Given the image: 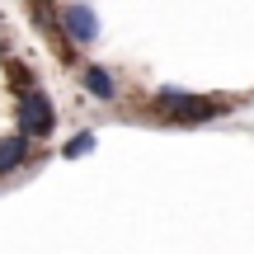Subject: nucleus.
<instances>
[{
    "label": "nucleus",
    "mask_w": 254,
    "mask_h": 254,
    "mask_svg": "<svg viewBox=\"0 0 254 254\" xmlns=\"http://www.w3.org/2000/svg\"><path fill=\"white\" fill-rule=\"evenodd\" d=\"M57 33L71 47H90L99 38V14L85 0H57Z\"/></svg>",
    "instance_id": "nucleus-3"
},
{
    "label": "nucleus",
    "mask_w": 254,
    "mask_h": 254,
    "mask_svg": "<svg viewBox=\"0 0 254 254\" xmlns=\"http://www.w3.org/2000/svg\"><path fill=\"white\" fill-rule=\"evenodd\" d=\"M80 85H85V90H90L99 104H113V99H118V80L109 75V66L85 62V66H80Z\"/></svg>",
    "instance_id": "nucleus-5"
},
{
    "label": "nucleus",
    "mask_w": 254,
    "mask_h": 254,
    "mask_svg": "<svg viewBox=\"0 0 254 254\" xmlns=\"http://www.w3.org/2000/svg\"><path fill=\"white\" fill-rule=\"evenodd\" d=\"M5 47H9V28H5V19H0V57H5Z\"/></svg>",
    "instance_id": "nucleus-7"
},
{
    "label": "nucleus",
    "mask_w": 254,
    "mask_h": 254,
    "mask_svg": "<svg viewBox=\"0 0 254 254\" xmlns=\"http://www.w3.org/2000/svg\"><path fill=\"white\" fill-rule=\"evenodd\" d=\"M14 123H19V136L28 141H47L57 132V104L47 99L38 85H19V104H14Z\"/></svg>",
    "instance_id": "nucleus-2"
},
{
    "label": "nucleus",
    "mask_w": 254,
    "mask_h": 254,
    "mask_svg": "<svg viewBox=\"0 0 254 254\" xmlns=\"http://www.w3.org/2000/svg\"><path fill=\"white\" fill-rule=\"evenodd\" d=\"M94 146H99V136H94V132H90V127H85V132H75V136H71V141H66V146H62V160H80V155H90V151H94Z\"/></svg>",
    "instance_id": "nucleus-6"
},
{
    "label": "nucleus",
    "mask_w": 254,
    "mask_h": 254,
    "mask_svg": "<svg viewBox=\"0 0 254 254\" xmlns=\"http://www.w3.org/2000/svg\"><path fill=\"white\" fill-rule=\"evenodd\" d=\"M151 113L165 123H212V118H226L231 113V99L221 94H193V90H155L151 94Z\"/></svg>",
    "instance_id": "nucleus-1"
},
{
    "label": "nucleus",
    "mask_w": 254,
    "mask_h": 254,
    "mask_svg": "<svg viewBox=\"0 0 254 254\" xmlns=\"http://www.w3.org/2000/svg\"><path fill=\"white\" fill-rule=\"evenodd\" d=\"M28 160H33V141H28V136H19V132L0 136V179L19 174V170H24Z\"/></svg>",
    "instance_id": "nucleus-4"
}]
</instances>
